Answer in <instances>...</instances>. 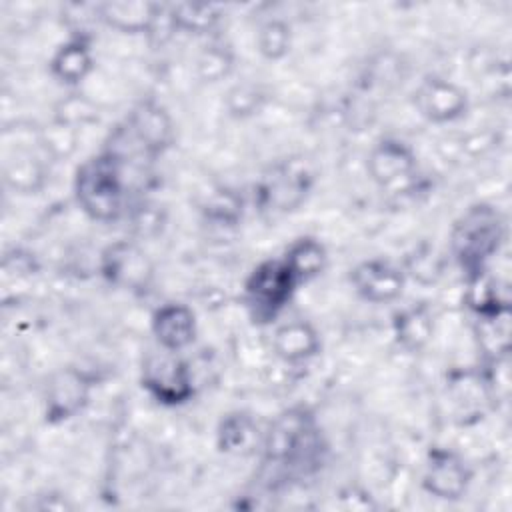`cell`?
I'll return each instance as SVG.
<instances>
[{"mask_svg": "<svg viewBox=\"0 0 512 512\" xmlns=\"http://www.w3.org/2000/svg\"><path fill=\"white\" fill-rule=\"evenodd\" d=\"M50 74L64 86H80L94 70L92 44L86 34H74L66 38L52 54L48 62Z\"/></svg>", "mask_w": 512, "mask_h": 512, "instance_id": "cell-16", "label": "cell"}, {"mask_svg": "<svg viewBox=\"0 0 512 512\" xmlns=\"http://www.w3.org/2000/svg\"><path fill=\"white\" fill-rule=\"evenodd\" d=\"M260 450L266 464L292 476H308L324 464L328 444L314 412L292 406L270 422Z\"/></svg>", "mask_w": 512, "mask_h": 512, "instance_id": "cell-1", "label": "cell"}, {"mask_svg": "<svg viewBox=\"0 0 512 512\" xmlns=\"http://www.w3.org/2000/svg\"><path fill=\"white\" fill-rule=\"evenodd\" d=\"M406 276H412L420 284H432L442 272V260L430 246H420L406 258V266L402 268Z\"/></svg>", "mask_w": 512, "mask_h": 512, "instance_id": "cell-28", "label": "cell"}, {"mask_svg": "<svg viewBox=\"0 0 512 512\" xmlns=\"http://www.w3.org/2000/svg\"><path fill=\"white\" fill-rule=\"evenodd\" d=\"M140 386L162 406H182L196 394L194 374L180 352L152 350L144 356L140 368Z\"/></svg>", "mask_w": 512, "mask_h": 512, "instance_id": "cell-5", "label": "cell"}, {"mask_svg": "<svg viewBox=\"0 0 512 512\" xmlns=\"http://www.w3.org/2000/svg\"><path fill=\"white\" fill-rule=\"evenodd\" d=\"M150 332L158 348L182 354L196 340V312L184 302L160 304L150 316Z\"/></svg>", "mask_w": 512, "mask_h": 512, "instance_id": "cell-14", "label": "cell"}, {"mask_svg": "<svg viewBox=\"0 0 512 512\" xmlns=\"http://www.w3.org/2000/svg\"><path fill=\"white\" fill-rule=\"evenodd\" d=\"M406 274L402 266L386 258H368L358 262L350 270V284L354 292L370 304L396 302L406 286Z\"/></svg>", "mask_w": 512, "mask_h": 512, "instance_id": "cell-13", "label": "cell"}, {"mask_svg": "<svg viewBox=\"0 0 512 512\" xmlns=\"http://www.w3.org/2000/svg\"><path fill=\"white\" fill-rule=\"evenodd\" d=\"M96 10L108 28L122 34H150L162 14V6L152 2H104Z\"/></svg>", "mask_w": 512, "mask_h": 512, "instance_id": "cell-18", "label": "cell"}, {"mask_svg": "<svg viewBox=\"0 0 512 512\" xmlns=\"http://www.w3.org/2000/svg\"><path fill=\"white\" fill-rule=\"evenodd\" d=\"M224 12L218 4H200V2H178L166 8V20L172 30L190 36H210Z\"/></svg>", "mask_w": 512, "mask_h": 512, "instance_id": "cell-21", "label": "cell"}, {"mask_svg": "<svg viewBox=\"0 0 512 512\" xmlns=\"http://www.w3.org/2000/svg\"><path fill=\"white\" fill-rule=\"evenodd\" d=\"M114 134L130 142L134 154L154 160L174 144L176 130L170 112L158 100L144 98L132 106Z\"/></svg>", "mask_w": 512, "mask_h": 512, "instance_id": "cell-6", "label": "cell"}, {"mask_svg": "<svg viewBox=\"0 0 512 512\" xmlns=\"http://www.w3.org/2000/svg\"><path fill=\"white\" fill-rule=\"evenodd\" d=\"M4 184L18 194H34L46 182V166L32 150H16L10 154L2 168Z\"/></svg>", "mask_w": 512, "mask_h": 512, "instance_id": "cell-22", "label": "cell"}, {"mask_svg": "<svg viewBox=\"0 0 512 512\" xmlns=\"http://www.w3.org/2000/svg\"><path fill=\"white\" fill-rule=\"evenodd\" d=\"M472 484V470L466 460L450 448H430L424 472L422 488L428 496L444 502H456L464 498Z\"/></svg>", "mask_w": 512, "mask_h": 512, "instance_id": "cell-9", "label": "cell"}, {"mask_svg": "<svg viewBox=\"0 0 512 512\" xmlns=\"http://www.w3.org/2000/svg\"><path fill=\"white\" fill-rule=\"evenodd\" d=\"M262 432L254 416L246 410H232L222 414L216 426V448L230 456L252 454L260 448Z\"/></svg>", "mask_w": 512, "mask_h": 512, "instance_id": "cell-17", "label": "cell"}, {"mask_svg": "<svg viewBox=\"0 0 512 512\" xmlns=\"http://www.w3.org/2000/svg\"><path fill=\"white\" fill-rule=\"evenodd\" d=\"M272 350L284 364H306L322 352V338L310 320L292 318L274 328Z\"/></svg>", "mask_w": 512, "mask_h": 512, "instance_id": "cell-15", "label": "cell"}, {"mask_svg": "<svg viewBox=\"0 0 512 512\" xmlns=\"http://www.w3.org/2000/svg\"><path fill=\"white\" fill-rule=\"evenodd\" d=\"M94 388V376L78 366L54 370L44 384V420L48 424L68 422L84 412Z\"/></svg>", "mask_w": 512, "mask_h": 512, "instance_id": "cell-7", "label": "cell"}, {"mask_svg": "<svg viewBox=\"0 0 512 512\" xmlns=\"http://www.w3.org/2000/svg\"><path fill=\"white\" fill-rule=\"evenodd\" d=\"M126 168L128 160L108 146L76 168L72 194L90 220L110 224L124 216L128 208Z\"/></svg>", "mask_w": 512, "mask_h": 512, "instance_id": "cell-2", "label": "cell"}, {"mask_svg": "<svg viewBox=\"0 0 512 512\" xmlns=\"http://www.w3.org/2000/svg\"><path fill=\"white\" fill-rule=\"evenodd\" d=\"M302 284L290 272L282 256L258 262L246 276L242 300L254 324H272L288 308Z\"/></svg>", "mask_w": 512, "mask_h": 512, "instance_id": "cell-4", "label": "cell"}, {"mask_svg": "<svg viewBox=\"0 0 512 512\" xmlns=\"http://www.w3.org/2000/svg\"><path fill=\"white\" fill-rule=\"evenodd\" d=\"M100 276L114 288L128 292H146L154 266L148 254L134 240H114L100 252Z\"/></svg>", "mask_w": 512, "mask_h": 512, "instance_id": "cell-8", "label": "cell"}, {"mask_svg": "<svg viewBox=\"0 0 512 512\" xmlns=\"http://www.w3.org/2000/svg\"><path fill=\"white\" fill-rule=\"evenodd\" d=\"M312 186L306 166L286 162L276 166L256 188V202L262 210L286 214L302 206Z\"/></svg>", "mask_w": 512, "mask_h": 512, "instance_id": "cell-11", "label": "cell"}, {"mask_svg": "<svg viewBox=\"0 0 512 512\" xmlns=\"http://www.w3.org/2000/svg\"><path fill=\"white\" fill-rule=\"evenodd\" d=\"M282 260L290 268V272L296 276L300 284H306L314 278H318L326 266H328V250L322 240L310 234H302L294 238L284 254Z\"/></svg>", "mask_w": 512, "mask_h": 512, "instance_id": "cell-20", "label": "cell"}, {"mask_svg": "<svg viewBox=\"0 0 512 512\" xmlns=\"http://www.w3.org/2000/svg\"><path fill=\"white\" fill-rule=\"evenodd\" d=\"M202 212L216 226H236L244 216V198L232 188H218L206 198Z\"/></svg>", "mask_w": 512, "mask_h": 512, "instance_id": "cell-26", "label": "cell"}, {"mask_svg": "<svg viewBox=\"0 0 512 512\" xmlns=\"http://www.w3.org/2000/svg\"><path fill=\"white\" fill-rule=\"evenodd\" d=\"M268 102V92L262 84L244 80L230 86L224 94V108L232 118L246 120L256 116Z\"/></svg>", "mask_w": 512, "mask_h": 512, "instance_id": "cell-24", "label": "cell"}, {"mask_svg": "<svg viewBox=\"0 0 512 512\" xmlns=\"http://www.w3.org/2000/svg\"><path fill=\"white\" fill-rule=\"evenodd\" d=\"M292 48V26L284 18H268L258 26L256 50L264 60L276 62Z\"/></svg>", "mask_w": 512, "mask_h": 512, "instance_id": "cell-25", "label": "cell"}, {"mask_svg": "<svg viewBox=\"0 0 512 512\" xmlns=\"http://www.w3.org/2000/svg\"><path fill=\"white\" fill-rule=\"evenodd\" d=\"M366 170L370 180L380 188H396L418 170L414 148L396 136H382L372 144L366 156Z\"/></svg>", "mask_w": 512, "mask_h": 512, "instance_id": "cell-12", "label": "cell"}, {"mask_svg": "<svg viewBox=\"0 0 512 512\" xmlns=\"http://www.w3.org/2000/svg\"><path fill=\"white\" fill-rule=\"evenodd\" d=\"M506 240V220L502 212L488 202L470 204L452 224L450 256L462 270L466 282L488 272L492 258Z\"/></svg>", "mask_w": 512, "mask_h": 512, "instance_id": "cell-3", "label": "cell"}, {"mask_svg": "<svg viewBox=\"0 0 512 512\" xmlns=\"http://www.w3.org/2000/svg\"><path fill=\"white\" fill-rule=\"evenodd\" d=\"M32 508H36V510H70V508H74V504L68 502V498L62 494L48 492L44 496H38V502H34Z\"/></svg>", "mask_w": 512, "mask_h": 512, "instance_id": "cell-29", "label": "cell"}, {"mask_svg": "<svg viewBox=\"0 0 512 512\" xmlns=\"http://www.w3.org/2000/svg\"><path fill=\"white\" fill-rule=\"evenodd\" d=\"M234 62H236V58H234L232 46L226 44L224 40L212 38L196 54V62H194L196 76L204 84L222 82L232 74Z\"/></svg>", "mask_w": 512, "mask_h": 512, "instance_id": "cell-23", "label": "cell"}, {"mask_svg": "<svg viewBox=\"0 0 512 512\" xmlns=\"http://www.w3.org/2000/svg\"><path fill=\"white\" fill-rule=\"evenodd\" d=\"M414 106L428 122L450 124L464 118L470 108V96L458 82L430 74L416 86Z\"/></svg>", "mask_w": 512, "mask_h": 512, "instance_id": "cell-10", "label": "cell"}, {"mask_svg": "<svg viewBox=\"0 0 512 512\" xmlns=\"http://www.w3.org/2000/svg\"><path fill=\"white\" fill-rule=\"evenodd\" d=\"M392 332L406 352L422 350L434 334V314L428 304H410L392 316Z\"/></svg>", "mask_w": 512, "mask_h": 512, "instance_id": "cell-19", "label": "cell"}, {"mask_svg": "<svg viewBox=\"0 0 512 512\" xmlns=\"http://www.w3.org/2000/svg\"><path fill=\"white\" fill-rule=\"evenodd\" d=\"M96 118H98L96 104L90 98H86L84 94H76V92L70 94L68 98L60 100V104L56 106V112H54V120L68 124L76 130H78V126L90 124Z\"/></svg>", "mask_w": 512, "mask_h": 512, "instance_id": "cell-27", "label": "cell"}]
</instances>
